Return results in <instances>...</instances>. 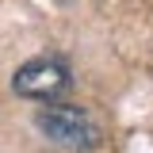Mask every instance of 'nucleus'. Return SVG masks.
<instances>
[{"label":"nucleus","mask_w":153,"mask_h":153,"mask_svg":"<svg viewBox=\"0 0 153 153\" xmlns=\"http://www.w3.org/2000/svg\"><path fill=\"white\" fill-rule=\"evenodd\" d=\"M12 88H16V96H23V100H42V103H50V100H57V96L69 88V69H65V61H57V57H35V61H27V65L16 69Z\"/></svg>","instance_id":"obj_2"},{"label":"nucleus","mask_w":153,"mask_h":153,"mask_svg":"<svg viewBox=\"0 0 153 153\" xmlns=\"http://www.w3.org/2000/svg\"><path fill=\"white\" fill-rule=\"evenodd\" d=\"M35 126L42 130L46 142H54L57 149L69 153H88L100 146V126L96 119L84 107H73V103H54V107H42L35 115Z\"/></svg>","instance_id":"obj_1"}]
</instances>
